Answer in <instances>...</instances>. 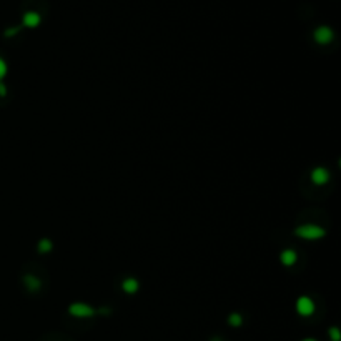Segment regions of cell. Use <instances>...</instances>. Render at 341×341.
<instances>
[{"instance_id": "6da1fadb", "label": "cell", "mask_w": 341, "mask_h": 341, "mask_svg": "<svg viewBox=\"0 0 341 341\" xmlns=\"http://www.w3.org/2000/svg\"><path fill=\"white\" fill-rule=\"evenodd\" d=\"M294 235H296L298 238L306 240V242H316V240L325 238V235H326V230H325V228H321V227H318V225L306 223V225H301V227H298L296 230H294Z\"/></svg>"}, {"instance_id": "7a4b0ae2", "label": "cell", "mask_w": 341, "mask_h": 341, "mask_svg": "<svg viewBox=\"0 0 341 341\" xmlns=\"http://www.w3.org/2000/svg\"><path fill=\"white\" fill-rule=\"evenodd\" d=\"M313 38H315L316 44L320 45H328L333 42V38H335V32H333L331 27L328 25H320L318 29L313 32Z\"/></svg>"}, {"instance_id": "3957f363", "label": "cell", "mask_w": 341, "mask_h": 341, "mask_svg": "<svg viewBox=\"0 0 341 341\" xmlns=\"http://www.w3.org/2000/svg\"><path fill=\"white\" fill-rule=\"evenodd\" d=\"M68 313L75 318H92L97 311L87 303H72L68 306Z\"/></svg>"}, {"instance_id": "277c9868", "label": "cell", "mask_w": 341, "mask_h": 341, "mask_svg": "<svg viewBox=\"0 0 341 341\" xmlns=\"http://www.w3.org/2000/svg\"><path fill=\"white\" fill-rule=\"evenodd\" d=\"M296 311L300 316H311L315 313V303L311 298L308 296H300L296 300Z\"/></svg>"}, {"instance_id": "5b68a950", "label": "cell", "mask_w": 341, "mask_h": 341, "mask_svg": "<svg viewBox=\"0 0 341 341\" xmlns=\"http://www.w3.org/2000/svg\"><path fill=\"white\" fill-rule=\"evenodd\" d=\"M329 178H331V175H329V172L325 166H316V168L311 170V181L315 185H318V187L326 185L329 181Z\"/></svg>"}, {"instance_id": "8992f818", "label": "cell", "mask_w": 341, "mask_h": 341, "mask_svg": "<svg viewBox=\"0 0 341 341\" xmlns=\"http://www.w3.org/2000/svg\"><path fill=\"white\" fill-rule=\"evenodd\" d=\"M42 22V17L38 12H33V10H30V12H25L24 17H22V24L27 29H35V27L40 25Z\"/></svg>"}, {"instance_id": "52a82bcc", "label": "cell", "mask_w": 341, "mask_h": 341, "mask_svg": "<svg viewBox=\"0 0 341 341\" xmlns=\"http://www.w3.org/2000/svg\"><path fill=\"white\" fill-rule=\"evenodd\" d=\"M296 260H298V255L293 248H285L280 255V261H281V265H285V266H293L294 263H296Z\"/></svg>"}, {"instance_id": "ba28073f", "label": "cell", "mask_w": 341, "mask_h": 341, "mask_svg": "<svg viewBox=\"0 0 341 341\" xmlns=\"http://www.w3.org/2000/svg\"><path fill=\"white\" fill-rule=\"evenodd\" d=\"M138 288H140V283H138L137 278H125L122 283V290L125 292L127 294H135L138 292Z\"/></svg>"}, {"instance_id": "9c48e42d", "label": "cell", "mask_w": 341, "mask_h": 341, "mask_svg": "<svg viewBox=\"0 0 341 341\" xmlns=\"http://www.w3.org/2000/svg\"><path fill=\"white\" fill-rule=\"evenodd\" d=\"M24 283H25V286L30 290V292H38V290L42 288L40 278L33 276V275H25V276H24Z\"/></svg>"}, {"instance_id": "30bf717a", "label": "cell", "mask_w": 341, "mask_h": 341, "mask_svg": "<svg viewBox=\"0 0 341 341\" xmlns=\"http://www.w3.org/2000/svg\"><path fill=\"white\" fill-rule=\"evenodd\" d=\"M52 242H50L49 238H42L40 242H38V251H40V253H50V251H52Z\"/></svg>"}, {"instance_id": "8fae6325", "label": "cell", "mask_w": 341, "mask_h": 341, "mask_svg": "<svg viewBox=\"0 0 341 341\" xmlns=\"http://www.w3.org/2000/svg\"><path fill=\"white\" fill-rule=\"evenodd\" d=\"M228 323H230L231 326H240V325L243 323V318L240 313H231L230 318H228Z\"/></svg>"}, {"instance_id": "7c38bea8", "label": "cell", "mask_w": 341, "mask_h": 341, "mask_svg": "<svg viewBox=\"0 0 341 341\" xmlns=\"http://www.w3.org/2000/svg\"><path fill=\"white\" fill-rule=\"evenodd\" d=\"M7 72H9V65H7V62L0 57V82H2L3 79H5Z\"/></svg>"}, {"instance_id": "4fadbf2b", "label": "cell", "mask_w": 341, "mask_h": 341, "mask_svg": "<svg viewBox=\"0 0 341 341\" xmlns=\"http://www.w3.org/2000/svg\"><path fill=\"white\" fill-rule=\"evenodd\" d=\"M18 32H20V27H12V29H7L3 35L5 37H14V35H17Z\"/></svg>"}, {"instance_id": "5bb4252c", "label": "cell", "mask_w": 341, "mask_h": 341, "mask_svg": "<svg viewBox=\"0 0 341 341\" xmlns=\"http://www.w3.org/2000/svg\"><path fill=\"white\" fill-rule=\"evenodd\" d=\"M328 333H329V336H331L333 341H340V331H338V328H335V326L329 328Z\"/></svg>"}, {"instance_id": "9a60e30c", "label": "cell", "mask_w": 341, "mask_h": 341, "mask_svg": "<svg viewBox=\"0 0 341 341\" xmlns=\"http://www.w3.org/2000/svg\"><path fill=\"white\" fill-rule=\"evenodd\" d=\"M0 97H7V87L0 82Z\"/></svg>"}, {"instance_id": "2e32d148", "label": "cell", "mask_w": 341, "mask_h": 341, "mask_svg": "<svg viewBox=\"0 0 341 341\" xmlns=\"http://www.w3.org/2000/svg\"><path fill=\"white\" fill-rule=\"evenodd\" d=\"M303 341H318V340H315V338H305Z\"/></svg>"}]
</instances>
